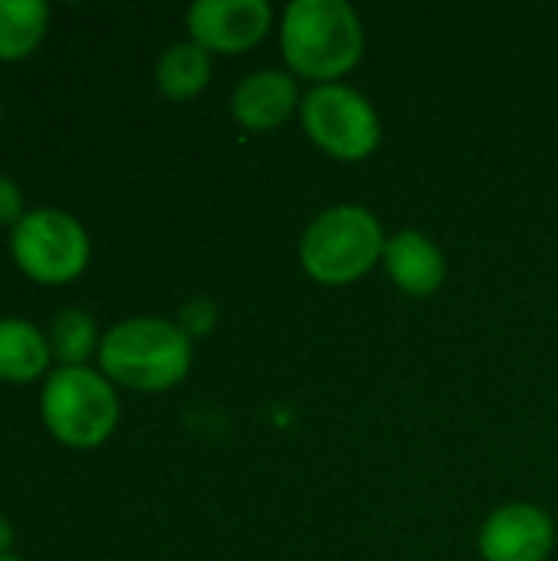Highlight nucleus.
Listing matches in <instances>:
<instances>
[{
  "instance_id": "obj_16",
  "label": "nucleus",
  "mask_w": 558,
  "mask_h": 561,
  "mask_svg": "<svg viewBox=\"0 0 558 561\" xmlns=\"http://www.w3.org/2000/svg\"><path fill=\"white\" fill-rule=\"evenodd\" d=\"M178 325H181L187 335H201V332H207V329L214 325V309H210L207 302H191V306H184Z\"/></svg>"
},
{
  "instance_id": "obj_14",
  "label": "nucleus",
  "mask_w": 558,
  "mask_h": 561,
  "mask_svg": "<svg viewBox=\"0 0 558 561\" xmlns=\"http://www.w3.org/2000/svg\"><path fill=\"white\" fill-rule=\"evenodd\" d=\"M46 339H49L53 362L59 368H86V362L92 355H99V345H102L95 319L86 309H76V306L59 309L53 316Z\"/></svg>"
},
{
  "instance_id": "obj_9",
  "label": "nucleus",
  "mask_w": 558,
  "mask_h": 561,
  "mask_svg": "<svg viewBox=\"0 0 558 561\" xmlns=\"http://www.w3.org/2000/svg\"><path fill=\"white\" fill-rule=\"evenodd\" d=\"M382 263L391 283L414 299L434 296L447 279V263L441 247L421 230H398L395 237H388Z\"/></svg>"
},
{
  "instance_id": "obj_18",
  "label": "nucleus",
  "mask_w": 558,
  "mask_h": 561,
  "mask_svg": "<svg viewBox=\"0 0 558 561\" xmlns=\"http://www.w3.org/2000/svg\"><path fill=\"white\" fill-rule=\"evenodd\" d=\"M0 561H23V559H16V556H3Z\"/></svg>"
},
{
  "instance_id": "obj_8",
  "label": "nucleus",
  "mask_w": 558,
  "mask_h": 561,
  "mask_svg": "<svg viewBox=\"0 0 558 561\" xmlns=\"http://www.w3.org/2000/svg\"><path fill=\"white\" fill-rule=\"evenodd\" d=\"M556 546V526L546 510L510 503L480 529L483 561H546Z\"/></svg>"
},
{
  "instance_id": "obj_5",
  "label": "nucleus",
  "mask_w": 558,
  "mask_h": 561,
  "mask_svg": "<svg viewBox=\"0 0 558 561\" xmlns=\"http://www.w3.org/2000/svg\"><path fill=\"white\" fill-rule=\"evenodd\" d=\"M89 233L86 227L59 210L36 207L10 230V256L16 270L39 286H66L79 279L89 266Z\"/></svg>"
},
{
  "instance_id": "obj_15",
  "label": "nucleus",
  "mask_w": 558,
  "mask_h": 561,
  "mask_svg": "<svg viewBox=\"0 0 558 561\" xmlns=\"http://www.w3.org/2000/svg\"><path fill=\"white\" fill-rule=\"evenodd\" d=\"M26 217L23 207V191L16 187V181L10 174H0V227H16Z\"/></svg>"
},
{
  "instance_id": "obj_11",
  "label": "nucleus",
  "mask_w": 558,
  "mask_h": 561,
  "mask_svg": "<svg viewBox=\"0 0 558 561\" xmlns=\"http://www.w3.org/2000/svg\"><path fill=\"white\" fill-rule=\"evenodd\" d=\"M49 339L39 325L3 316L0 319V381L7 385H30L49 375Z\"/></svg>"
},
{
  "instance_id": "obj_4",
  "label": "nucleus",
  "mask_w": 558,
  "mask_h": 561,
  "mask_svg": "<svg viewBox=\"0 0 558 561\" xmlns=\"http://www.w3.org/2000/svg\"><path fill=\"white\" fill-rule=\"evenodd\" d=\"M39 417L53 440L69 450L102 447L122 417L115 385L95 368H53L43 381Z\"/></svg>"
},
{
  "instance_id": "obj_3",
  "label": "nucleus",
  "mask_w": 558,
  "mask_h": 561,
  "mask_svg": "<svg viewBox=\"0 0 558 561\" xmlns=\"http://www.w3.org/2000/svg\"><path fill=\"white\" fill-rule=\"evenodd\" d=\"M385 243L388 237L368 207L339 204L306 227L299 240V260L316 283L349 286L368 276L375 263H382Z\"/></svg>"
},
{
  "instance_id": "obj_12",
  "label": "nucleus",
  "mask_w": 558,
  "mask_h": 561,
  "mask_svg": "<svg viewBox=\"0 0 558 561\" xmlns=\"http://www.w3.org/2000/svg\"><path fill=\"white\" fill-rule=\"evenodd\" d=\"M49 30V7L39 0H0V62L30 59Z\"/></svg>"
},
{
  "instance_id": "obj_13",
  "label": "nucleus",
  "mask_w": 558,
  "mask_h": 561,
  "mask_svg": "<svg viewBox=\"0 0 558 561\" xmlns=\"http://www.w3.org/2000/svg\"><path fill=\"white\" fill-rule=\"evenodd\" d=\"M155 79H158V89L171 99V102H187L194 99L207 79H210V53L201 49L197 43L184 39V43H174L161 53L158 59V69H155Z\"/></svg>"
},
{
  "instance_id": "obj_6",
  "label": "nucleus",
  "mask_w": 558,
  "mask_h": 561,
  "mask_svg": "<svg viewBox=\"0 0 558 561\" xmlns=\"http://www.w3.org/2000/svg\"><path fill=\"white\" fill-rule=\"evenodd\" d=\"M299 112L306 135L339 161H365L382 145V122L375 105L342 82L316 85L303 99Z\"/></svg>"
},
{
  "instance_id": "obj_2",
  "label": "nucleus",
  "mask_w": 558,
  "mask_h": 561,
  "mask_svg": "<svg viewBox=\"0 0 558 561\" xmlns=\"http://www.w3.org/2000/svg\"><path fill=\"white\" fill-rule=\"evenodd\" d=\"M280 46L296 76L329 85L358 66L365 30L345 0H296L283 13Z\"/></svg>"
},
{
  "instance_id": "obj_10",
  "label": "nucleus",
  "mask_w": 558,
  "mask_h": 561,
  "mask_svg": "<svg viewBox=\"0 0 558 561\" xmlns=\"http://www.w3.org/2000/svg\"><path fill=\"white\" fill-rule=\"evenodd\" d=\"M299 108V89L296 79L283 69H260L250 72L230 102L234 118L247 131H273L280 128L293 112Z\"/></svg>"
},
{
  "instance_id": "obj_7",
  "label": "nucleus",
  "mask_w": 558,
  "mask_h": 561,
  "mask_svg": "<svg viewBox=\"0 0 558 561\" xmlns=\"http://www.w3.org/2000/svg\"><path fill=\"white\" fill-rule=\"evenodd\" d=\"M273 26L266 0H197L187 10V33L207 53H247Z\"/></svg>"
},
{
  "instance_id": "obj_17",
  "label": "nucleus",
  "mask_w": 558,
  "mask_h": 561,
  "mask_svg": "<svg viewBox=\"0 0 558 561\" xmlns=\"http://www.w3.org/2000/svg\"><path fill=\"white\" fill-rule=\"evenodd\" d=\"M13 542H16V533H13L10 519H7V516H0V559H3V556H10Z\"/></svg>"
},
{
  "instance_id": "obj_1",
  "label": "nucleus",
  "mask_w": 558,
  "mask_h": 561,
  "mask_svg": "<svg viewBox=\"0 0 558 561\" xmlns=\"http://www.w3.org/2000/svg\"><path fill=\"white\" fill-rule=\"evenodd\" d=\"M191 335L168 319L135 316L112 325L99 345V368L112 385L141 394H161L191 371Z\"/></svg>"
}]
</instances>
